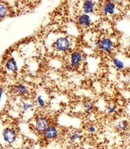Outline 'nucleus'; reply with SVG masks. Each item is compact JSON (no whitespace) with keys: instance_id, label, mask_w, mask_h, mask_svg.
Here are the masks:
<instances>
[{"instance_id":"nucleus-6","label":"nucleus","mask_w":130,"mask_h":149,"mask_svg":"<svg viewBox=\"0 0 130 149\" xmlns=\"http://www.w3.org/2000/svg\"><path fill=\"white\" fill-rule=\"evenodd\" d=\"M84 60L83 54L81 52L75 50L73 51L70 55V67L73 68H77L80 67L81 64H82Z\"/></svg>"},{"instance_id":"nucleus-3","label":"nucleus","mask_w":130,"mask_h":149,"mask_svg":"<svg viewBox=\"0 0 130 149\" xmlns=\"http://www.w3.org/2000/svg\"><path fill=\"white\" fill-rule=\"evenodd\" d=\"M50 124L51 123H50L48 117L44 115H40L34 119L32 125H33L34 130L37 132V134H42L45 131V130L49 126Z\"/></svg>"},{"instance_id":"nucleus-20","label":"nucleus","mask_w":130,"mask_h":149,"mask_svg":"<svg viewBox=\"0 0 130 149\" xmlns=\"http://www.w3.org/2000/svg\"><path fill=\"white\" fill-rule=\"evenodd\" d=\"M88 131H89V134H96L97 131L96 126H95L94 124H90V125L88 126Z\"/></svg>"},{"instance_id":"nucleus-4","label":"nucleus","mask_w":130,"mask_h":149,"mask_svg":"<svg viewBox=\"0 0 130 149\" xmlns=\"http://www.w3.org/2000/svg\"><path fill=\"white\" fill-rule=\"evenodd\" d=\"M59 128L56 125L50 124L49 126L42 134V136H43L44 140H46L47 141H54L55 139H57L58 136H59Z\"/></svg>"},{"instance_id":"nucleus-13","label":"nucleus","mask_w":130,"mask_h":149,"mask_svg":"<svg viewBox=\"0 0 130 149\" xmlns=\"http://www.w3.org/2000/svg\"><path fill=\"white\" fill-rule=\"evenodd\" d=\"M9 13H10V9L8 7V6L3 2H2L0 3V17L1 19L6 17L9 15Z\"/></svg>"},{"instance_id":"nucleus-18","label":"nucleus","mask_w":130,"mask_h":149,"mask_svg":"<svg viewBox=\"0 0 130 149\" xmlns=\"http://www.w3.org/2000/svg\"><path fill=\"white\" fill-rule=\"evenodd\" d=\"M36 104L39 106V108H45L46 107V101L43 97V96L41 94L37 95V98H36Z\"/></svg>"},{"instance_id":"nucleus-14","label":"nucleus","mask_w":130,"mask_h":149,"mask_svg":"<svg viewBox=\"0 0 130 149\" xmlns=\"http://www.w3.org/2000/svg\"><path fill=\"white\" fill-rule=\"evenodd\" d=\"M112 63L114 64V66L115 67V68H117V70L122 71V70L125 69V63L123 62V61L119 59L118 57H114V58L112 59Z\"/></svg>"},{"instance_id":"nucleus-10","label":"nucleus","mask_w":130,"mask_h":149,"mask_svg":"<svg viewBox=\"0 0 130 149\" xmlns=\"http://www.w3.org/2000/svg\"><path fill=\"white\" fill-rule=\"evenodd\" d=\"M96 6V2H94L92 0H85L82 3V11L84 13L90 15L91 13H93L95 12Z\"/></svg>"},{"instance_id":"nucleus-17","label":"nucleus","mask_w":130,"mask_h":149,"mask_svg":"<svg viewBox=\"0 0 130 149\" xmlns=\"http://www.w3.org/2000/svg\"><path fill=\"white\" fill-rule=\"evenodd\" d=\"M129 126L127 121L125 120H120L117 123V130H119L121 131H125L126 130Z\"/></svg>"},{"instance_id":"nucleus-12","label":"nucleus","mask_w":130,"mask_h":149,"mask_svg":"<svg viewBox=\"0 0 130 149\" xmlns=\"http://www.w3.org/2000/svg\"><path fill=\"white\" fill-rule=\"evenodd\" d=\"M83 134L77 130H74L69 134V141L72 143H76V142L81 141L83 139Z\"/></svg>"},{"instance_id":"nucleus-16","label":"nucleus","mask_w":130,"mask_h":149,"mask_svg":"<svg viewBox=\"0 0 130 149\" xmlns=\"http://www.w3.org/2000/svg\"><path fill=\"white\" fill-rule=\"evenodd\" d=\"M84 111H85L86 113H91V111L94 109L93 103L91 101H90V100H87V101H85L84 103Z\"/></svg>"},{"instance_id":"nucleus-15","label":"nucleus","mask_w":130,"mask_h":149,"mask_svg":"<svg viewBox=\"0 0 130 149\" xmlns=\"http://www.w3.org/2000/svg\"><path fill=\"white\" fill-rule=\"evenodd\" d=\"M36 104H37L34 101H32V100H25L21 104V108L24 111H28L32 109Z\"/></svg>"},{"instance_id":"nucleus-22","label":"nucleus","mask_w":130,"mask_h":149,"mask_svg":"<svg viewBox=\"0 0 130 149\" xmlns=\"http://www.w3.org/2000/svg\"><path fill=\"white\" fill-rule=\"evenodd\" d=\"M129 10H130V4H129Z\"/></svg>"},{"instance_id":"nucleus-2","label":"nucleus","mask_w":130,"mask_h":149,"mask_svg":"<svg viewBox=\"0 0 130 149\" xmlns=\"http://www.w3.org/2000/svg\"><path fill=\"white\" fill-rule=\"evenodd\" d=\"M3 141L6 145L14 146L19 141V134L15 129L12 127H6L3 130Z\"/></svg>"},{"instance_id":"nucleus-5","label":"nucleus","mask_w":130,"mask_h":149,"mask_svg":"<svg viewBox=\"0 0 130 149\" xmlns=\"http://www.w3.org/2000/svg\"><path fill=\"white\" fill-rule=\"evenodd\" d=\"M97 46L100 50H102L104 53H110L111 50L114 49L115 43L113 39L109 38V37H103L101 39H99Z\"/></svg>"},{"instance_id":"nucleus-9","label":"nucleus","mask_w":130,"mask_h":149,"mask_svg":"<svg viewBox=\"0 0 130 149\" xmlns=\"http://www.w3.org/2000/svg\"><path fill=\"white\" fill-rule=\"evenodd\" d=\"M5 67L6 71H7L8 72L10 73H12V74H16L18 72V63H17V61H16L13 57H10L8 58L5 62Z\"/></svg>"},{"instance_id":"nucleus-21","label":"nucleus","mask_w":130,"mask_h":149,"mask_svg":"<svg viewBox=\"0 0 130 149\" xmlns=\"http://www.w3.org/2000/svg\"><path fill=\"white\" fill-rule=\"evenodd\" d=\"M22 149H34V148L31 146H25Z\"/></svg>"},{"instance_id":"nucleus-8","label":"nucleus","mask_w":130,"mask_h":149,"mask_svg":"<svg viewBox=\"0 0 130 149\" xmlns=\"http://www.w3.org/2000/svg\"><path fill=\"white\" fill-rule=\"evenodd\" d=\"M77 22L81 28H89L92 24V19L89 14L80 13L77 17Z\"/></svg>"},{"instance_id":"nucleus-11","label":"nucleus","mask_w":130,"mask_h":149,"mask_svg":"<svg viewBox=\"0 0 130 149\" xmlns=\"http://www.w3.org/2000/svg\"><path fill=\"white\" fill-rule=\"evenodd\" d=\"M14 92L19 96L21 97H26L29 94V89L28 86H26L24 83H18L14 86Z\"/></svg>"},{"instance_id":"nucleus-19","label":"nucleus","mask_w":130,"mask_h":149,"mask_svg":"<svg viewBox=\"0 0 130 149\" xmlns=\"http://www.w3.org/2000/svg\"><path fill=\"white\" fill-rule=\"evenodd\" d=\"M117 111V105L115 104H110L107 106V112L108 114H115Z\"/></svg>"},{"instance_id":"nucleus-7","label":"nucleus","mask_w":130,"mask_h":149,"mask_svg":"<svg viewBox=\"0 0 130 149\" xmlns=\"http://www.w3.org/2000/svg\"><path fill=\"white\" fill-rule=\"evenodd\" d=\"M117 10V4L114 1H107L103 4L101 12L104 16H112L115 14Z\"/></svg>"},{"instance_id":"nucleus-1","label":"nucleus","mask_w":130,"mask_h":149,"mask_svg":"<svg viewBox=\"0 0 130 149\" xmlns=\"http://www.w3.org/2000/svg\"><path fill=\"white\" fill-rule=\"evenodd\" d=\"M73 47V42L68 36H60L52 43V48L58 53H66Z\"/></svg>"}]
</instances>
